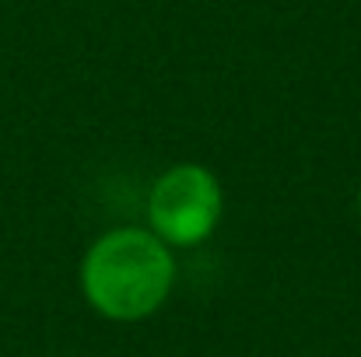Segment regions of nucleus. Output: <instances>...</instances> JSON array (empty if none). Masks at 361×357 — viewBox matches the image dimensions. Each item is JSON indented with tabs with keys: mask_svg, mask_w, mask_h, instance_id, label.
Instances as JSON below:
<instances>
[{
	"mask_svg": "<svg viewBox=\"0 0 361 357\" xmlns=\"http://www.w3.org/2000/svg\"><path fill=\"white\" fill-rule=\"evenodd\" d=\"M176 280L172 252L154 232L116 228L85 256L81 284L95 312L116 322H133L161 308Z\"/></svg>",
	"mask_w": 361,
	"mask_h": 357,
	"instance_id": "nucleus-1",
	"label": "nucleus"
},
{
	"mask_svg": "<svg viewBox=\"0 0 361 357\" xmlns=\"http://www.w3.org/2000/svg\"><path fill=\"white\" fill-rule=\"evenodd\" d=\"M221 218V186L200 165L169 168L147 203V221L165 245H197L214 232Z\"/></svg>",
	"mask_w": 361,
	"mask_h": 357,
	"instance_id": "nucleus-2",
	"label": "nucleus"
},
{
	"mask_svg": "<svg viewBox=\"0 0 361 357\" xmlns=\"http://www.w3.org/2000/svg\"><path fill=\"white\" fill-rule=\"evenodd\" d=\"M358 211H361V196H358Z\"/></svg>",
	"mask_w": 361,
	"mask_h": 357,
	"instance_id": "nucleus-3",
	"label": "nucleus"
}]
</instances>
